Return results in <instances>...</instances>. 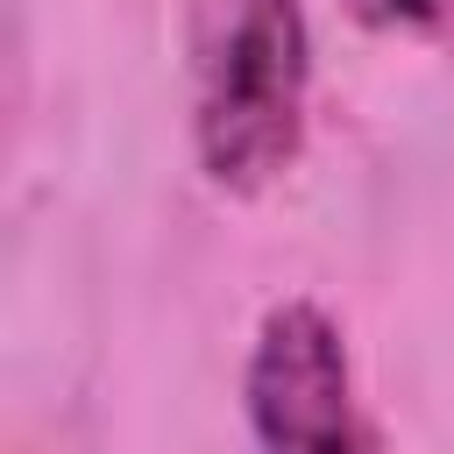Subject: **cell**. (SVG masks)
<instances>
[{"instance_id": "6da1fadb", "label": "cell", "mask_w": 454, "mask_h": 454, "mask_svg": "<svg viewBox=\"0 0 454 454\" xmlns=\"http://www.w3.org/2000/svg\"><path fill=\"white\" fill-rule=\"evenodd\" d=\"M192 142L220 192H262L305 142L312 35L298 0H184Z\"/></svg>"}, {"instance_id": "7a4b0ae2", "label": "cell", "mask_w": 454, "mask_h": 454, "mask_svg": "<svg viewBox=\"0 0 454 454\" xmlns=\"http://www.w3.org/2000/svg\"><path fill=\"white\" fill-rule=\"evenodd\" d=\"M241 390H248L255 454H383L340 326L312 298H284L262 312Z\"/></svg>"}, {"instance_id": "3957f363", "label": "cell", "mask_w": 454, "mask_h": 454, "mask_svg": "<svg viewBox=\"0 0 454 454\" xmlns=\"http://www.w3.org/2000/svg\"><path fill=\"white\" fill-rule=\"evenodd\" d=\"M362 21L376 28H404V35H447L454 43V0H348Z\"/></svg>"}]
</instances>
